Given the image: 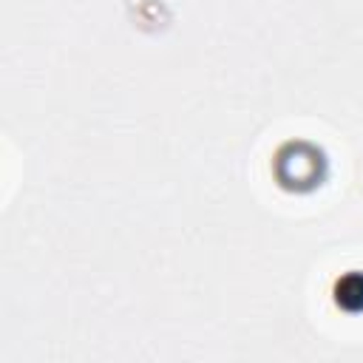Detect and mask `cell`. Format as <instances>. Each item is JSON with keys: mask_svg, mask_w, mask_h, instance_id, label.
I'll return each instance as SVG.
<instances>
[{"mask_svg": "<svg viewBox=\"0 0 363 363\" xmlns=\"http://www.w3.org/2000/svg\"><path fill=\"white\" fill-rule=\"evenodd\" d=\"M335 303L343 312H363V272L352 269L335 281Z\"/></svg>", "mask_w": 363, "mask_h": 363, "instance_id": "1", "label": "cell"}]
</instances>
